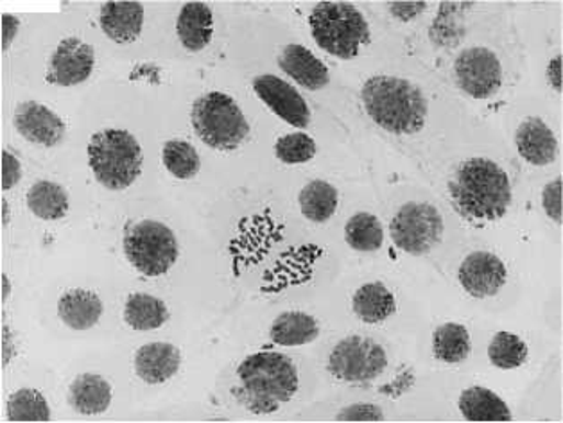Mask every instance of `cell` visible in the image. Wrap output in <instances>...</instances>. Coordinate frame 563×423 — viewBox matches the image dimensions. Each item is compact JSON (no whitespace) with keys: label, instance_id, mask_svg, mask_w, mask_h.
Masks as SVG:
<instances>
[{"label":"cell","instance_id":"obj_39","mask_svg":"<svg viewBox=\"0 0 563 423\" xmlns=\"http://www.w3.org/2000/svg\"><path fill=\"white\" fill-rule=\"evenodd\" d=\"M20 30V20L15 15L4 13L2 15V53L10 50L13 39H15L16 33Z\"/></svg>","mask_w":563,"mask_h":423},{"label":"cell","instance_id":"obj_17","mask_svg":"<svg viewBox=\"0 0 563 423\" xmlns=\"http://www.w3.org/2000/svg\"><path fill=\"white\" fill-rule=\"evenodd\" d=\"M280 69L304 89L316 92L330 83L327 65L300 44L285 45L279 55Z\"/></svg>","mask_w":563,"mask_h":423},{"label":"cell","instance_id":"obj_16","mask_svg":"<svg viewBox=\"0 0 563 423\" xmlns=\"http://www.w3.org/2000/svg\"><path fill=\"white\" fill-rule=\"evenodd\" d=\"M99 24L115 44H132L143 33L144 5L133 0L104 2Z\"/></svg>","mask_w":563,"mask_h":423},{"label":"cell","instance_id":"obj_36","mask_svg":"<svg viewBox=\"0 0 563 423\" xmlns=\"http://www.w3.org/2000/svg\"><path fill=\"white\" fill-rule=\"evenodd\" d=\"M22 180V163L10 151H2V191H10Z\"/></svg>","mask_w":563,"mask_h":423},{"label":"cell","instance_id":"obj_18","mask_svg":"<svg viewBox=\"0 0 563 423\" xmlns=\"http://www.w3.org/2000/svg\"><path fill=\"white\" fill-rule=\"evenodd\" d=\"M182 354L171 343H147L135 354V371L147 385H164L178 374Z\"/></svg>","mask_w":563,"mask_h":423},{"label":"cell","instance_id":"obj_29","mask_svg":"<svg viewBox=\"0 0 563 423\" xmlns=\"http://www.w3.org/2000/svg\"><path fill=\"white\" fill-rule=\"evenodd\" d=\"M345 241L359 253H373L384 244V230L381 221L373 214L359 211L345 225Z\"/></svg>","mask_w":563,"mask_h":423},{"label":"cell","instance_id":"obj_5","mask_svg":"<svg viewBox=\"0 0 563 423\" xmlns=\"http://www.w3.org/2000/svg\"><path fill=\"white\" fill-rule=\"evenodd\" d=\"M89 163L103 187L124 191L143 173V148L126 129H101L90 138Z\"/></svg>","mask_w":563,"mask_h":423},{"label":"cell","instance_id":"obj_25","mask_svg":"<svg viewBox=\"0 0 563 423\" xmlns=\"http://www.w3.org/2000/svg\"><path fill=\"white\" fill-rule=\"evenodd\" d=\"M338 188L325 180H313L299 194L300 210L305 219L316 225L330 221L338 210Z\"/></svg>","mask_w":563,"mask_h":423},{"label":"cell","instance_id":"obj_11","mask_svg":"<svg viewBox=\"0 0 563 423\" xmlns=\"http://www.w3.org/2000/svg\"><path fill=\"white\" fill-rule=\"evenodd\" d=\"M254 90L277 117L296 128H309V104L293 84L285 83L279 76L262 75L254 79Z\"/></svg>","mask_w":563,"mask_h":423},{"label":"cell","instance_id":"obj_10","mask_svg":"<svg viewBox=\"0 0 563 423\" xmlns=\"http://www.w3.org/2000/svg\"><path fill=\"white\" fill-rule=\"evenodd\" d=\"M455 83L472 99H491L503 87V67L486 47L461 50L454 61Z\"/></svg>","mask_w":563,"mask_h":423},{"label":"cell","instance_id":"obj_31","mask_svg":"<svg viewBox=\"0 0 563 423\" xmlns=\"http://www.w3.org/2000/svg\"><path fill=\"white\" fill-rule=\"evenodd\" d=\"M528 345L511 332H497L488 345V359L495 368H520L528 361Z\"/></svg>","mask_w":563,"mask_h":423},{"label":"cell","instance_id":"obj_7","mask_svg":"<svg viewBox=\"0 0 563 423\" xmlns=\"http://www.w3.org/2000/svg\"><path fill=\"white\" fill-rule=\"evenodd\" d=\"M124 255L138 273L162 276L177 264L180 247L171 228L164 222L146 219L127 231Z\"/></svg>","mask_w":563,"mask_h":423},{"label":"cell","instance_id":"obj_37","mask_svg":"<svg viewBox=\"0 0 563 423\" xmlns=\"http://www.w3.org/2000/svg\"><path fill=\"white\" fill-rule=\"evenodd\" d=\"M427 10L426 2H390V11L395 19L402 22H412Z\"/></svg>","mask_w":563,"mask_h":423},{"label":"cell","instance_id":"obj_34","mask_svg":"<svg viewBox=\"0 0 563 423\" xmlns=\"http://www.w3.org/2000/svg\"><path fill=\"white\" fill-rule=\"evenodd\" d=\"M563 180L562 176L556 178L553 182H549L542 191V208L548 214L549 219H553L556 225L563 222Z\"/></svg>","mask_w":563,"mask_h":423},{"label":"cell","instance_id":"obj_14","mask_svg":"<svg viewBox=\"0 0 563 423\" xmlns=\"http://www.w3.org/2000/svg\"><path fill=\"white\" fill-rule=\"evenodd\" d=\"M13 126L20 137H24L27 142L44 146V148L59 146L67 135L64 118L47 108L45 104L36 103V101H25L16 106Z\"/></svg>","mask_w":563,"mask_h":423},{"label":"cell","instance_id":"obj_21","mask_svg":"<svg viewBox=\"0 0 563 423\" xmlns=\"http://www.w3.org/2000/svg\"><path fill=\"white\" fill-rule=\"evenodd\" d=\"M69 404L85 416L103 414L112 404V386L98 374H81L69 388Z\"/></svg>","mask_w":563,"mask_h":423},{"label":"cell","instance_id":"obj_24","mask_svg":"<svg viewBox=\"0 0 563 423\" xmlns=\"http://www.w3.org/2000/svg\"><path fill=\"white\" fill-rule=\"evenodd\" d=\"M353 315L368 325L386 321L397 309L395 296L381 282H370L359 287L352 298Z\"/></svg>","mask_w":563,"mask_h":423},{"label":"cell","instance_id":"obj_28","mask_svg":"<svg viewBox=\"0 0 563 423\" xmlns=\"http://www.w3.org/2000/svg\"><path fill=\"white\" fill-rule=\"evenodd\" d=\"M472 341L466 327L460 323H446L438 327L432 334V354L441 363L458 365L471 355Z\"/></svg>","mask_w":563,"mask_h":423},{"label":"cell","instance_id":"obj_4","mask_svg":"<svg viewBox=\"0 0 563 423\" xmlns=\"http://www.w3.org/2000/svg\"><path fill=\"white\" fill-rule=\"evenodd\" d=\"M309 25L319 49L334 58H356L372 38L363 13L348 2H318L311 11Z\"/></svg>","mask_w":563,"mask_h":423},{"label":"cell","instance_id":"obj_1","mask_svg":"<svg viewBox=\"0 0 563 423\" xmlns=\"http://www.w3.org/2000/svg\"><path fill=\"white\" fill-rule=\"evenodd\" d=\"M455 210L472 221H499L508 214L514 191L505 169L491 158H469L449 183Z\"/></svg>","mask_w":563,"mask_h":423},{"label":"cell","instance_id":"obj_23","mask_svg":"<svg viewBox=\"0 0 563 423\" xmlns=\"http://www.w3.org/2000/svg\"><path fill=\"white\" fill-rule=\"evenodd\" d=\"M319 325L314 316L300 310H288L273 321L271 325L270 338L273 343L280 346L309 345L313 341L318 340Z\"/></svg>","mask_w":563,"mask_h":423},{"label":"cell","instance_id":"obj_42","mask_svg":"<svg viewBox=\"0 0 563 423\" xmlns=\"http://www.w3.org/2000/svg\"><path fill=\"white\" fill-rule=\"evenodd\" d=\"M2 227H8L10 225V207H8V202H5V197H2Z\"/></svg>","mask_w":563,"mask_h":423},{"label":"cell","instance_id":"obj_40","mask_svg":"<svg viewBox=\"0 0 563 423\" xmlns=\"http://www.w3.org/2000/svg\"><path fill=\"white\" fill-rule=\"evenodd\" d=\"M8 329L2 327V368H8V363H10L11 357H13V348H11V343L8 345Z\"/></svg>","mask_w":563,"mask_h":423},{"label":"cell","instance_id":"obj_26","mask_svg":"<svg viewBox=\"0 0 563 423\" xmlns=\"http://www.w3.org/2000/svg\"><path fill=\"white\" fill-rule=\"evenodd\" d=\"M124 320L133 330L149 332L166 325L169 321V309L157 296L135 293L126 300Z\"/></svg>","mask_w":563,"mask_h":423},{"label":"cell","instance_id":"obj_3","mask_svg":"<svg viewBox=\"0 0 563 423\" xmlns=\"http://www.w3.org/2000/svg\"><path fill=\"white\" fill-rule=\"evenodd\" d=\"M364 110L373 123L393 135L424 129L429 103L417 84L395 76H373L361 90Z\"/></svg>","mask_w":563,"mask_h":423},{"label":"cell","instance_id":"obj_30","mask_svg":"<svg viewBox=\"0 0 563 423\" xmlns=\"http://www.w3.org/2000/svg\"><path fill=\"white\" fill-rule=\"evenodd\" d=\"M8 420L10 422H49V402L38 389L22 388L8 399Z\"/></svg>","mask_w":563,"mask_h":423},{"label":"cell","instance_id":"obj_2","mask_svg":"<svg viewBox=\"0 0 563 423\" xmlns=\"http://www.w3.org/2000/svg\"><path fill=\"white\" fill-rule=\"evenodd\" d=\"M299 385V369L288 355L257 352L237 368V386L232 395L250 413L271 414L293 399Z\"/></svg>","mask_w":563,"mask_h":423},{"label":"cell","instance_id":"obj_8","mask_svg":"<svg viewBox=\"0 0 563 423\" xmlns=\"http://www.w3.org/2000/svg\"><path fill=\"white\" fill-rule=\"evenodd\" d=\"M443 217L431 203H404L390 225L392 241L407 255H427L443 237Z\"/></svg>","mask_w":563,"mask_h":423},{"label":"cell","instance_id":"obj_9","mask_svg":"<svg viewBox=\"0 0 563 423\" xmlns=\"http://www.w3.org/2000/svg\"><path fill=\"white\" fill-rule=\"evenodd\" d=\"M387 368L386 350L364 335H348L328 355V374L350 385L379 379Z\"/></svg>","mask_w":563,"mask_h":423},{"label":"cell","instance_id":"obj_38","mask_svg":"<svg viewBox=\"0 0 563 423\" xmlns=\"http://www.w3.org/2000/svg\"><path fill=\"white\" fill-rule=\"evenodd\" d=\"M562 75V55L554 56V58L549 61L548 70H545V78H548V83L551 84V89H553L556 94H562L563 92Z\"/></svg>","mask_w":563,"mask_h":423},{"label":"cell","instance_id":"obj_20","mask_svg":"<svg viewBox=\"0 0 563 423\" xmlns=\"http://www.w3.org/2000/svg\"><path fill=\"white\" fill-rule=\"evenodd\" d=\"M178 38L189 53H200L211 44L214 15L205 2H187L177 20Z\"/></svg>","mask_w":563,"mask_h":423},{"label":"cell","instance_id":"obj_6","mask_svg":"<svg viewBox=\"0 0 563 423\" xmlns=\"http://www.w3.org/2000/svg\"><path fill=\"white\" fill-rule=\"evenodd\" d=\"M191 121L200 140L217 151H234L250 134L239 104L223 92H209L198 98Z\"/></svg>","mask_w":563,"mask_h":423},{"label":"cell","instance_id":"obj_32","mask_svg":"<svg viewBox=\"0 0 563 423\" xmlns=\"http://www.w3.org/2000/svg\"><path fill=\"white\" fill-rule=\"evenodd\" d=\"M167 171L178 180H191L200 173L201 160L196 148L185 140H169L162 149Z\"/></svg>","mask_w":563,"mask_h":423},{"label":"cell","instance_id":"obj_41","mask_svg":"<svg viewBox=\"0 0 563 423\" xmlns=\"http://www.w3.org/2000/svg\"><path fill=\"white\" fill-rule=\"evenodd\" d=\"M0 281H2V304H5V300H8L11 295L10 278H8L5 273H2V275H0Z\"/></svg>","mask_w":563,"mask_h":423},{"label":"cell","instance_id":"obj_19","mask_svg":"<svg viewBox=\"0 0 563 423\" xmlns=\"http://www.w3.org/2000/svg\"><path fill=\"white\" fill-rule=\"evenodd\" d=\"M103 312V301L92 290H67L58 301L59 320L64 321V325L78 332L98 325Z\"/></svg>","mask_w":563,"mask_h":423},{"label":"cell","instance_id":"obj_27","mask_svg":"<svg viewBox=\"0 0 563 423\" xmlns=\"http://www.w3.org/2000/svg\"><path fill=\"white\" fill-rule=\"evenodd\" d=\"M27 208L44 221H58L69 211V193L59 183L40 180L27 193Z\"/></svg>","mask_w":563,"mask_h":423},{"label":"cell","instance_id":"obj_35","mask_svg":"<svg viewBox=\"0 0 563 423\" xmlns=\"http://www.w3.org/2000/svg\"><path fill=\"white\" fill-rule=\"evenodd\" d=\"M336 422H384V411L375 404L347 405L336 414Z\"/></svg>","mask_w":563,"mask_h":423},{"label":"cell","instance_id":"obj_13","mask_svg":"<svg viewBox=\"0 0 563 423\" xmlns=\"http://www.w3.org/2000/svg\"><path fill=\"white\" fill-rule=\"evenodd\" d=\"M458 278L461 287L474 298H492L505 287L508 270L491 251H474L461 262Z\"/></svg>","mask_w":563,"mask_h":423},{"label":"cell","instance_id":"obj_33","mask_svg":"<svg viewBox=\"0 0 563 423\" xmlns=\"http://www.w3.org/2000/svg\"><path fill=\"white\" fill-rule=\"evenodd\" d=\"M316 142L307 134H290L280 137L274 144V155L288 165L311 162L316 157Z\"/></svg>","mask_w":563,"mask_h":423},{"label":"cell","instance_id":"obj_15","mask_svg":"<svg viewBox=\"0 0 563 423\" xmlns=\"http://www.w3.org/2000/svg\"><path fill=\"white\" fill-rule=\"evenodd\" d=\"M515 146L520 157L534 168H545L559 157V140L553 129L539 117H529L515 132Z\"/></svg>","mask_w":563,"mask_h":423},{"label":"cell","instance_id":"obj_22","mask_svg":"<svg viewBox=\"0 0 563 423\" xmlns=\"http://www.w3.org/2000/svg\"><path fill=\"white\" fill-rule=\"evenodd\" d=\"M458 408L466 422H511V411L505 400L492 389L472 386L460 395Z\"/></svg>","mask_w":563,"mask_h":423},{"label":"cell","instance_id":"obj_12","mask_svg":"<svg viewBox=\"0 0 563 423\" xmlns=\"http://www.w3.org/2000/svg\"><path fill=\"white\" fill-rule=\"evenodd\" d=\"M95 67L93 47L83 39L65 38L50 56L47 81L56 87H76L92 76Z\"/></svg>","mask_w":563,"mask_h":423}]
</instances>
